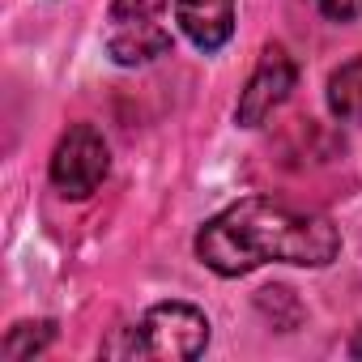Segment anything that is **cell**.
Wrapping results in <instances>:
<instances>
[{
	"label": "cell",
	"instance_id": "7",
	"mask_svg": "<svg viewBox=\"0 0 362 362\" xmlns=\"http://www.w3.org/2000/svg\"><path fill=\"white\" fill-rule=\"evenodd\" d=\"M328 111L341 124H358L362 128V56L345 60L328 77Z\"/></svg>",
	"mask_w": 362,
	"mask_h": 362
},
{
	"label": "cell",
	"instance_id": "5",
	"mask_svg": "<svg viewBox=\"0 0 362 362\" xmlns=\"http://www.w3.org/2000/svg\"><path fill=\"white\" fill-rule=\"evenodd\" d=\"M294 81H298L294 60L286 56V47L269 43V47L260 52V64L252 69V77H247L243 94H239L235 124H239V128H260V124H264V119H269L286 98H290Z\"/></svg>",
	"mask_w": 362,
	"mask_h": 362
},
{
	"label": "cell",
	"instance_id": "6",
	"mask_svg": "<svg viewBox=\"0 0 362 362\" xmlns=\"http://www.w3.org/2000/svg\"><path fill=\"white\" fill-rule=\"evenodd\" d=\"M239 0H175V22L201 52H218L235 35Z\"/></svg>",
	"mask_w": 362,
	"mask_h": 362
},
{
	"label": "cell",
	"instance_id": "4",
	"mask_svg": "<svg viewBox=\"0 0 362 362\" xmlns=\"http://www.w3.org/2000/svg\"><path fill=\"white\" fill-rule=\"evenodd\" d=\"M107 170H111L107 136L94 124H73L52 153V188L69 201H86L90 192H98Z\"/></svg>",
	"mask_w": 362,
	"mask_h": 362
},
{
	"label": "cell",
	"instance_id": "9",
	"mask_svg": "<svg viewBox=\"0 0 362 362\" xmlns=\"http://www.w3.org/2000/svg\"><path fill=\"white\" fill-rule=\"evenodd\" d=\"M315 5L332 22H358L362 18V0H315Z\"/></svg>",
	"mask_w": 362,
	"mask_h": 362
},
{
	"label": "cell",
	"instance_id": "8",
	"mask_svg": "<svg viewBox=\"0 0 362 362\" xmlns=\"http://www.w3.org/2000/svg\"><path fill=\"white\" fill-rule=\"evenodd\" d=\"M56 341V324L52 320H26V324H13L9 328V337H5V345H0V354H5L9 362H18V358H35V354H43L47 345Z\"/></svg>",
	"mask_w": 362,
	"mask_h": 362
},
{
	"label": "cell",
	"instance_id": "3",
	"mask_svg": "<svg viewBox=\"0 0 362 362\" xmlns=\"http://www.w3.org/2000/svg\"><path fill=\"white\" fill-rule=\"evenodd\" d=\"M166 5L170 0H111L103 43L119 69H141L170 52Z\"/></svg>",
	"mask_w": 362,
	"mask_h": 362
},
{
	"label": "cell",
	"instance_id": "1",
	"mask_svg": "<svg viewBox=\"0 0 362 362\" xmlns=\"http://www.w3.org/2000/svg\"><path fill=\"white\" fill-rule=\"evenodd\" d=\"M341 252V235L324 214L269 197H243L197 230V260L218 277H243L269 260L324 269Z\"/></svg>",
	"mask_w": 362,
	"mask_h": 362
},
{
	"label": "cell",
	"instance_id": "2",
	"mask_svg": "<svg viewBox=\"0 0 362 362\" xmlns=\"http://www.w3.org/2000/svg\"><path fill=\"white\" fill-rule=\"evenodd\" d=\"M205 345H209L205 311H197L192 303H158L128 328V341H111V345H103V354L188 362V358L205 354Z\"/></svg>",
	"mask_w": 362,
	"mask_h": 362
}]
</instances>
